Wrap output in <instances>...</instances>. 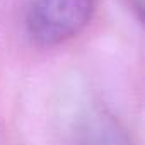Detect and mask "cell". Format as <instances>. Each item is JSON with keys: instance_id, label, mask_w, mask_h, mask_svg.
<instances>
[{"instance_id": "6da1fadb", "label": "cell", "mask_w": 145, "mask_h": 145, "mask_svg": "<svg viewBox=\"0 0 145 145\" xmlns=\"http://www.w3.org/2000/svg\"><path fill=\"white\" fill-rule=\"evenodd\" d=\"M94 12V0H34L27 29L41 44L51 46L80 33Z\"/></svg>"}, {"instance_id": "7a4b0ae2", "label": "cell", "mask_w": 145, "mask_h": 145, "mask_svg": "<svg viewBox=\"0 0 145 145\" xmlns=\"http://www.w3.org/2000/svg\"><path fill=\"white\" fill-rule=\"evenodd\" d=\"M74 145H130V140L113 116L92 111L77 126Z\"/></svg>"}]
</instances>
